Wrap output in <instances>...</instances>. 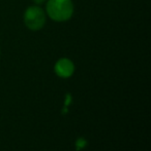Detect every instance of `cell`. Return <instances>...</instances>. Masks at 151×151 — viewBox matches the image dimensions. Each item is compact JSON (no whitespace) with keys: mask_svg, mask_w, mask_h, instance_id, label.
Returning a JSON list of instances; mask_svg holds the SVG:
<instances>
[{"mask_svg":"<svg viewBox=\"0 0 151 151\" xmlns=\"http://www.w3.org/2000/svg\"><path fill=\"white\" fill-rule=\"evenodd\" d=\"M76 144H77V149H80V148L86 146V141H85L84 139H82V138H80V139L77 141Z\"/></svg>","mask_w":151,"mask_h":151,"instance_id":"277c9868","label":"cell"},{"mask_svg":"<svg viewBox=\"0 0 151 151\" xmlns=\"http://www.w3.org/2000/svg\"><path fill=\"white\" fill-rule=\"evenodd\" d=\"M74 71H75V65L69 59L62 58L55 64V72L59 77L69 78L74 74Z\"/></svg>","mask_w":151,"mask_h":151,"instance_id":"3957f363","label":"cell"},{"mask_svg":"<svg viewBox=\"0 0 151 151\" xmlns=\"http://www.w3.org/2000/svg\"><path fill=\"white\" fill-rule=\"evenodd\" d=\"M24 22L30 30H40L46 24V14L39 6H30L25 10Z\"/></svg>","mask_w":151,"mask_h":151,"instance_id":"7a4b0ae2","label":"cell"},{"mask_svg":"<svg viewBox=\"0 0 151 151\" xmlns=\"http://www.w3.org/2000/svg\"><path fill=\"white\" fill-rule=\"evenodd\" d=\"M46 1H47V0H33V2H34L35 4H37V5H40V4H44Z\"/></svg>","mask_w":151,"mask_h":151,"instance_id":"5b68a950","label":"cell"},{"mask_svg":"<svg viewBox=\"0 0 151 151\" xmlns=\"http://www.w3.org/2000/svg\"><path fill=\"white\" fill-rule=\"evenodd\" d=\"M47 14L55 22H65L73 17L74 4L71 0H48Z\"/></svg>","mask_w":151,"mask_h":151,"instance_id":"6da1fadb","label":"cell"}]
</instances>
